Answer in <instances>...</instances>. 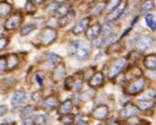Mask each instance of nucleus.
<instances>
[{
  "mask_svg": "<svg viewBox=\"0 0 156 125\" xmlns=\"http://www.w3.org/2000/svg\"><path fill=\"white\" fill-rule=\"evenodd\" d=\"M104 83V75L101 72H95L94 76L88 81V85L91 88H100Z\"/></svg>",
  "mask_w": 156,
  "mask_h": 125,
  "instance_id": "nucleus-14",
  "label": "nucleus"
},
{
  "mask_svg": "<svg viewBox=\"0 0 156 125\" xmlns=\"http://www.w3.org/2000/svg\"><path fill=\"white\" fill-rule=\"evenodd\" d=\"M106 125H119V124L116 123V122H110V123H108V124H106Z\"/></svg>",
  "mask_w": 156,
  "mask_h": 125,
  "instance_id": "nucleus-47",
  "label": "nucleus"
},
{
  "mask_svg": "<svg viewBox=\"0 0 156 125\" xmlns=\"http://www.w3.org/2000/svg\"><path fill=\"white\" fill-rule=\"evenodd\" d=\"M127 58L129 59V60H131L132 62H136V61L139 60L140 55L138 54L137 52H135V51H132L131 53H129V55L127 56Z\"/></svg>",
  "mask_w": 156,
  "mask_h": 125,
  "instance_id": "nucleus-41",
  "label": "nucleus"
},
{
  "mask_svg": "<svg viewBox=\"0 0 156 125\" xmlns=\"http://www.w3.org/2000/svg\"><path fill=\"white\" fill-rule=\"evenodd\" d=\"M126 7H127V1H126V0H124L123 2H122L121 4L119 5V7H117L113 12H111V13L108 14L107 20L110 21V22H113V21L117 20L118 19H119L121 16L123 14V12L125 11V9H126Z\"/></svg>",
  "mask_w": 156,
  "mask_h": 125,
  "instance_id": "nucleus-11",
  "label": "nucleus"
},
{
  "mask_svg": "<svg viewBox=\"0 0 156 125\" xmlns=\"http://www.w3.org/2000/svg\"><path fill=\"white\" fill-rule=\"evenodd\" d=\"M154 43V39L148 34H144L137 40L136 47L139 51H146L149 49Z\"/></svg>",
  "mask_w": 156,
  "mask_h": 125,
  "instance_id": "nucleus-5",
  "label": "nucleus"
},
{
  "mask_svg": "<svg viewBox=\"0 0 156 125\" xmlns=\"http://www.w3.org/2000/svg\"><path fill=\"white\" fill-rule=\"evenodd\" d=\"M21 21H22L21 14H16L11 16L10 17H8V19L5 22V29L7 31L15 30V29H16L20 26Z\"/></svg>",
  "mask_w": 156,
  "mask_h": 125,
  "instance_id": "nucleus-10",
  "label": "nucleus"
},
{
  "mask_svg": "<svg viewBox=\"0 0 156 125\" xmlns=\"http://www.w3.org/2000/svg\"><path fill=\"white\" fill-rule=\"evenodd\" d=\"M69 5L68 3H65L63 2L61 4V6L58 8V10L56 11V13H55V16L56 17H58V19H61V17H64L67 16L69 13Z\"/></svg>",
  "mask_w": 156,
  "mask_h": 125,
  "instance_id": "nucleus-20",
  "label": "nucleus"
},
{
  "mask_svg": "<svg viewBox=\"0 0 156 125\" xmlns=\"http://www.w3.org/2000/svg\"><path fill=\"white\" fill-rule=\"evenodd\" d=\"M136 105L138 108L140 109V111H147L149 109H151L154 106V103L152 101H147V100H141L139 99L136 102Z\"/></svg>",
  "mask_w": 156,
  "mask_h": 125,
  "instance_id": "nucleus-22",
  "label": "nucleus"
},
{
  "mask_svg": "<svg viewBox=\"0 0 156 125\" xmlns=\"http://www.w3.org/2000/svg\"><path fill=\"white\" fill-rule=\"evenodd\" d=\"M145 84H146V79L142 76L138 77V78L129 83L126 89H125V92L129 95L139 94L144 90V88H145Z\"/></svg>",
  "mask_w": 156,
  "mask_h": 125,
  "instance_id": "nucleus-4",
  "label": "nucleus"
},
{
  "mask_svg": "<svg viewBox=\"0 0 156 125\" xmlns=\"http://www.w3.org/2000/svg\"><path fill=\"white\" fill-rule=\"evenodd\" d=\"M36 28H37V26H36L35 24H29V25H26L25 27H23V28L20 29V36H27V35H29V34H31Z\"/></svg>",
  "mask_w": 156,
  "mask_h": 125,
  "instance_id": "nucleus-29",
  "label": "nucleus"
},
{
  "mask_svg": "<svg viewBox=\"0 0 156 125\" xmlns=\"http://www.w3.org/2000/svg\"><path fill=\"white\" fill-rule=\"evenodd\" d=\"M25 9H26V13L29 15H33L36 13V5L34 0H27L26 1V6H25Z\"/></svg>",
  "mask_w": 156,
  "mask_h": 125,
  "instance_id": "nucleus-30",
  "label": "nucleus"
},
{
  "mask_svg": "<svg viewBox=\"0 0 156 125\" xmlns=\"http://www.w3.org/2000/svg\"><path fill=\"white\" fill-rule=\"evenodd\" d=\"M48 61L52 64H58L59 63L62 62V58L58 56L55 53H49L48 55Z\"/></svg>",
  "mask_w": 156,
  "mask_h": 125,
  "instance_id": "nucleus-35",
  "label": "nucleus"
},
{
  "mask_svg": "<svg viewBox=\"0 0 156 125\" xmlns=\"http://www.w3.org/2000/svg\"><path fill=\"white\" fill-rule=\"evenodd\" d=\"M44 1H51V0H44Z\"/></svg>",
  "mask_w": 156,
  "mask_h": 125,
  "instance_id": "nucleus-50",
  "label": "nucleus"
},
{
  "mask_svg": "<svg viewBox=\"0 0 156 125\" xmlns=\"http://www.w3.org/2000/svg\"><path fill=\"white\" fill-rule=\"evenodd\" d=\"M94 92H82L79 95V100L81 102H87V101H90L93 97H94Z\"/></svg>",
  "mask_w": 156,
  "mask_h": 125,
  "instance_id": "nucleus-33",
  "label": "nucleus"
},
{
  "mask_svg": "<svg viewBox=\"0 0 156 125\" xmlns=\"http://www.w3.org/2000/svg\"><path fill=\"white\" fill-rule=\"evenodd\" d=\"M58 120L61 122L63 125H71V124H73V122L75 120V116L73 114L62 115L58 118Z\"/></svg>",
  "mask_w": 156,
  "mask_h": 125,
  "instance_id": "nucleus-21",
  "label": "nucleus"
},
{
  "mask_svg": "<svg viewBox=\"0 0 156 125\" xmlns=\"http://www.w3.org/2000/svg\"><path fill=\"white\" fill-rule=\"evenodd\" d=\"M105 7H106V3H104V2H102V3H98V4L94 7V9L93 10V15L95 16L101 15V13L103 12V10H104Z\"/></svg>",
  "mask_w": 156,
  "mask_h": 125,
  "instance_id": "nucleus-34",
  "label": "nucleus"
},
{
  "mask_svg": "<svg viewBox=\"0 0 156 125\" xmlns=\"http://www.w3.org/2000/svg\"><path fill=\"white\" fill-rule=\"evenodd\" d=\"M59 99L56 95H49L43 100L41 103V109L46 112H52L59 107Z\"/></svg>",
  "mask_w": 156,
  "mask_h": 125,
  "instance_id": "nucleus-6",
  "label": "nucleus"
},
{
  "mask_svg": "<svg viewBox=\"0 0 156 125\" xmlns=\"http://www.w3.org/2000/svg\"><path fill=\"white\" fill-rule=\"evenodd\" d=\"M109 113L110 111H109V108H108V106L101 104V105L97 106L94 109V111L92 112V116L98 120H104L108 117V116H109Z\"/></svg>",
  "mask_w": 156,
  "mask_h": 125,
  "instance_id": "nucleus-8",
  "label": "nucleus"
},
{
  "mask_svg": "<svg viewBox=\"0 0 156 125\" xmlns=\"http://www.w3.org/2000/svg\"><path fill=\"white\" fill-rule=\"evenodd\" d=\"M93 69H94L93 68H88V69H86L85 71H84V73H83V74H84V77H85L86 79H88V81H89L90 79H91L92 77L94 76V74L95 73Z\"/></svg>",
  "mask_w": 156,
  "mask_h": 125,
  "instance_id": "nucleus-40",
  "label": "nucleus"
},
{
  "mask_svg": "<svg viewBox=\"0 0 156 125\" xmlns=\"http://www.w3.org/2000/svg\"><path fill=\"white\" fill-rule=\"evenodd\" d=\"M121 2H122V0H111L107 6L108 13H111V12H113L117 7H119V5L121 4Z\"/></svg>",
  "mask_w": 156,
  "mask_h": 125,
  "instance_id": "nucleus-36",
  "label": "nucleus"
},
{
  "mask_svg": "<svg viewBox=\"0 0 156 125\" xmlns=\"http://www.w3.org/2000/svg\"><path fill=\"white\" fill-rule=\"evenodd\" d=\"M33 125H36V124H33Z\"/></svg>",
  "mask_w": 156,
  "mask_h": 125,
  "instance_id": "nucleus-52",
  "label": "nucleus"
},
{
  "mask_svg": "<svg viewBox=\"0 0 156 125\" xmlns=\"http://www.w3.org/2000/svg\"><path fill=\"white\" fill-rule=\"evenodd\" d=\"M140 113V109L138 108L137 105L134 104H131V103H127L125 105L123 108L121 110V116L123 118H130V117H133L136 116L138 114Z\"/></svg>",
  "mask_w": 156,
  "mask_h": 125,
  "instance_id": "nucleus-9",
  "label": "nucleus"
},
{
  "mask_svg": "<svg viewBox=\"0 0 156 125\" xmlns=\"http://www.w3.org/2000/svg\"><path fill=\"white\" fill-rule=\"evenodd\" d=\"M1 116H3L5 114H6V112H7V107L4 106V105H1Z\"/></svg>",
  "mask_w": 156,
  "mask_h": 125,
  "instance_id": "nucleus-44",
  "label": "nucleus"
},
{
  "mask_svg": "<svg viewBox=\"0 0 156 125\" xmlns=\"http://www.w3.org/2000/svg\"><path fill=\"white\" fill-rule=\"evenodd\" d=\"M57 39V31L52 27H44L40 33V40L43 46H49Z\"/></svg>",
  "mask_w": 156,
  "mask_h": 125,
  "instance_id": "nucleus-1",
  "label": "nucleus"
},
{
  "mask_svg": "<svg viewBox=\"0 0 156 125\" xmlns=\"http://www.w3.org/2000/svg\"><path fill=\"white\" fill-rule=\"evenodd\" d=\"M74 16H75V12L74 11H69V13L67 16L58 19V25L60 27H64L66 25H68L69 23L73 20V19H74Z\"/></svg>",
  "mask_w": 156,
  "mask_h": 125,
  "instance_id": "nucleus-19",
  "label": "nucleus"
},
{
  "mask_svg": "<svg viewBox=\"0 0 156 125\" xmlns=\"http://www.w3.org/2000/svg\"><path fill=\"white\" fill-rule=\"evenodd\" d=\"M25 99H26V93L21 89V90L16 91L13 94V96H12V98H11V104L13 106H19L21 103L24 102Z\"/></svg>",
  "mask_w": 156,
  "mask_h": 125,
  "instance_id": "nucleus-15",
  "label": "nucleus"
},
{
  "mask_svg": "<svg viewBox=\"0 0 156 125\" xmlns=\"http://www.w3.org/2000/svg\"><path fill=\"white\" fill-rule=\"evenodd\" d=\"M34 118V124L36 125H43L46 123L47 121V116L44 115H38V116H33Z\"/></svg>",
  "mask_w": 156,
  "mask_h": 125,
  "instance_id": "nucleus-32",
  "label": "nucleus"
},
{
  "mask_svg": "<svg viewBox=\"0 0 156 125\" xmlns=\"http://www.w3.org/2000/svg\"><path fill=\"white\" fill-rule=\"evenodd\" d=\"M121 50H122V45L119 44V43H115L110 44L109 46L107 47L106 53H107V55H109V54H112V53L119 52Z\"/></svg>",
  "mask_w": 156,
  "mask_h": 125,
  "instance_id": "nucleus-26",
  "label": "nucleus"
},
{
  "mask_svg": "<svg viewBox=\"0 0 156 125\" xmlns=\"http://www.w3.org/2000/svg\"><path fill=\"white\" fill-rule=\"evenodd\" d=\"M11 11H12V5L2 0L0 2V15H1V17L8 16L11 13Z\"/></svg>",
  "mask_w": 156,
  "mask_h": 125,
  "instance_id": "nucleus-23",
  "label": "nucleus"
},
{
  "mask_svg": "<svg viewBox=\"0 0 156 125\" xmlns=\"http://www.w3.org/2000/svg\"><path fill=\"white\" fill-rule=\"evenodd\" d=\"M77 125H89V124L85 120H79V121L77 122Z\"/></svg>",
  "mask_w": 156,
  "mask_h": 125,
  "instance_id": "nucleus-45",
  "label": "nucleus"
},
{
  "mask_svg": "<svg viewBox=\"0 0 156 125\" xmlns=\"http://www.w3.org/2000/svg\"><path fill=\"white\" fill-rule=\"evenodd\" d=\"M35 81L38 83V85L40 87H43L44 86V77L41 76L39 72H37L35 74Z\"/></svg>",
  "mask_w": 156,
  "mask_h": 125,
  "instance_id": "nucleus-42",
  "label": "nucleus"
},
{
  "mask_svg": "<svg viewBox=\"0 0 156 125\" xmlns=\"http://www.w3.org/2000/svg\"><path fill=\"white\" fill-rule=\"evenodd\" d=\"M127 65V61L125 58H119L117 60L114 61L111 65L108 68V72H107V77L109 79H113L119 73L122 72V69H124Z\"/></svg>",
  "mask_w": 156,
  "mask_h": 125,
  "instance_id": "nucleus-2",
  "label": "nucleus"
},
{
  "mask_svg": "<svg viewBox=\"0 0 156 125\" xmlns=\"http://www.w3.org/2000/svg\"><path fill=\"white\" fill-rule=\"evenodd\" d=\"M71 1H78V0H71Z\"/></svg>",
  "mask_w": 156,
  "mask_h": 125,
  "instance_id": "nucleus-51",
  "label": "nucleus"
},
{
  "mask_svg": "<svg viewBox=\"0 0 156 125\" xmlns=\"http://www.w3.org/2000/svg\"><path fill=\"white\" fill-rule=\"evenodd\" d=\"M83 87V80L82 78H77L75 79V83H74V87L73 89V91L74 92H79Z\"/></svg>",
  "mask_w": 156,
  "mask_h": 125,
  "instance_id": "nucleus-39",
  "label": "nucleus"
},
{
  "mask_svg": "<svg viewBox=\"0 0 156 125\" xmlns=\"http://www.w3.org/2000/svg\"><path fill=\"white\" fill-rule=\"evenodd\" d=\"M101 34V26L98 23H95V24L90 26L87 31H86V38L89 40H94L95 39H98Z\"/></svg>",
  "mask_w": 156,
  "mask_h": 125,
  "instance_id": "nucleus-13",
  "label": "nucleus"
},
{
  "mask_svg": "<svg viewBox=\"0 0 156 125\" xmlns=\"http://www.w3.org/2000/svg\"><path fill=\"white\" fill-rule=\"evenodd\" d=\"M35 111V107L32 105H27L25 108H23L22 112H21V117L24 118L27 116H32V113Z\"/></svg>",
  "mask_w": 156,
  "mask_h": 125,
  "instance_id": "nucleus-31",
  "label": "nucleus"
},
{
  "mask_svg": "<svg viewBox=\"0 0 156 125\" xmlns=\"http://www.w3.org/2000/svg\"><path fill=\"white\" fill-rule=\"evenodd\" d=\"M63 2H59V1H55L51 3L48 7H47V13L48 14H52V13H56V11L58 10V8L61 6Z\"/></svg>",
  "mask_w": 156,
  "mask_h": 125,
  "instance_id": "nucleus-37",
  "label": "nucleus"
},
{
  "mask_svg": "<svg viewBox=\"0 0 156 125\" xmlns=\"http://www.w3.org/2000/svg\"><path fill=\"white\" fill-rule=\"evenodd\" d=\"M94 1H97V0H87V2H88V3H93V2H94Z\"/></svg>",
  "mask_w": 156,
  "mask_h": 125,
  "instance_id": "nucleus-49",
  "label": "nucleus"
},
{
  "mask_svg": "<svg viewBox=\"0 0 156 125\" xmlns=\"http://www.w3.org/2000/svg\"><path fill=\"white\" fill-rule=\"evenodd\" d=\"M74 83H75V78H74V77L73 76H68L67 78L65 79V82H64L65 90H67V91L73 90V87H74Z\"/></svg>",
  "mask_w": 156,
  "mask_h": 125,
  "instance_id": "nucleus-25",
  "label": "nucleus"
},
{
  "mask_svg": "<svg viewBox=\"0 0 156 125\" xmlns=\"http://www.w3.org/2000/svg\"><path fill=\"white\" fill-rule=\"evenodd\" d=\"M9 43V39L8 38H4V37H1V39H0V49L3 50L4 48H6L7 47Z\"/></svg>",
  "mask_w": 156,
  "mask_h": 125,
  "instance_id": "nucleus-43",
  "label": "nucleus"
},
{
  "mask_svg": "<svg viewBox=\"0 0 156 125\" xmlns=\"http://www.w3.org/2000/svg\"><path fill=\"white\" fill-rule=\"evenodd\" d=\"M6 69H8L7 60H6L5 56H1V59H0V71H1V73H3Z\"/></svg>",
  "mask_w": 156,
  "mask_h": 125,
  "instance_id": "nucleus-38",
  "label": "nucleus"
},
{
  "mask_svg": "<svg viewBox=\"0 0 156 125\" xmlns=\"http://www.w3.org/2000/svg\"><path fill=\"white\" fill-rule=\"evenodd\" d=\"M144 65L149 70L156 69V54H149L144 58Z\"/></svg>",
  "mask_w": 156,
  "mask_h": 125,
  "instance_id": "nucleus-17",
  "label": "nucleus"
},
{
  "mask_svg": "<svg viewBox=\"0 0 156 125\" xmlns=\"http://www.w3.org/2000/svg\"><path fill=\"white\" fill-rule=\"evenodd\" d=\"M66 76V65L64 63H59L54 67L51 72V80L54 83H58L62 81Z\"/></svg>",
  "mask_w": 156,
  "mask_h": 125,
  "instance_id": "nucleus-7",
  "label": "nucleus"
},
{
  "mask_svg": "<svg viewBox=\"0 0 156 125\" xmlns=\"http://www.w3.org/2000/svg\"><path fill=\"white\" fill-rule=\"evenodd\" d=\"M70 48L71 53L78 60H85L90 55L89 47L86 44L80 43V41H74V43H73L70 45Z\"/></svg>",
  "mask_w": 156,
  "mask_h": 125,
  "instance_id": "nucleus-3",
  "label": "nucleus"
},
{
  "mask_svg": "<svg viewBox=\"0 0 156 125\" xmlns=\"http://www.w3.org/2000/svg\"><path fill=\"white\" fill-rule=\"evenodd\" d=\"M34 2L37 3V4H41L43 3V0H34Z\"/></svg>",
  "mask_w": 156,
  "mask_h": 125,
  "instance_id": "nucleus-46",
  "label": "nucleus"
},
{
  "mask_svg": "<svg viewBox=\"0 0 156 125\" xmlns=\"http://www.w3.org/2000/svg\"><path fill=\"white\" fill-rule=\"evenodd\" d=\"M6 60H7V63H8V70H13L15 69L17 64H19V57L16 54H8L6 55Z\"/></svg>",
  "mask_w": 156,
  "mask_h": 125,
  "instance_id": "nucleus-18",
  "label": "nucleus"
},
{
  "mask_svg": "<svg viewBox=\"0 0 156 125\" xmlns=\"http://www.w3.org/2000/svg\"><path fill=\"white\" fill-rule=\"evenodd\" d=\"M156 96V92L154 90H148L146 92H144L141 96V100H147V101H152Z\"/></svg>",
  "mask_w": 156,
  "mask_h": 125,
  "instance_id": "nucleus-27",
  "label": "nucleus"
},
{
  "mask_svg": "<svg viewBox=\"0 0 156 125\" xmlns=\"http://www.w3.org/2000/svg\"><path fill=\"white\" fill-rule=\"evenodd\" d=\"M154 8V2L152 0H147L146 2H144V4L141 6V14H146L147 12L151 11Z\"/></svg>",
  "mask_w": 156,
  "mask_h": 125,
  "instance_id": "nucleus-24",
  "label": "nucleus"
},
{
  "mask_svg": "<svg viewBox=\"0 0 156 125\" xmlns=\"http://www.w3.org/2000/svg\"><path fill=\"white\" fill-rule=\"evenodd\" d=\"M145 20L147 22V25L151 29V30H155L156 29V23L153 19V15L152 14H147L145 16Z\"/></svg>",
  "mask_w": 156,
  "mask_h": 125,
  "instance_id": "nucleus-28",
  "label": "nucleus"
},
{
  "mask_svg": "<svg viewBox=\"0 0 156 125\" xmlns=\"http://www.w3.org/2000/svg\"><path fill=\"white\" fill-rule=\"evenodd\" d=\"M90 21H91V19H90L89 16L84 17L83 19H81L79 22L76 23V24L73 26V33L74 35L78 36V35H81L84 32H86L87 29L89 28Z\"/></svg>",
  "mask_w": 156,
  "mask_h": 125,
  "instance_id": "nucleus-12",
  "label": "nucleus"
},
{
  "mask_svg": "<svg viewBox=\"0 0 156 125\" xmlns=\"http://www.w3.org/2000/svg\"><path fill=\"white\" fill-rule=\"evenodd\" d=\"M73 103L70 99H66L64 102H62L58 107V114L59 115H66L69 114L70 111L73 110Z\"/></svg>",
  "mask_w": 156,
  "mask_h": 125,
  "instance_id": "nucleus-16",
  "label": "nucleus"
},
{
  "mask_svg": "<svg viewBox=\"0 0 156 125\" xmlns=\"http://www.w3.org/2000/svg\"><path fill=\"white\" fill-rule=\"evenodd\" d=\"M1 125H4V124H1ZM5 125H16V122H11V123H8V124H5Z\"/></svg>",
  "mask_w": 156,
  "mask_h": 125,
  "instance_id": "nucleus-48",
  "label": "nucleus"
}]
</instances>
